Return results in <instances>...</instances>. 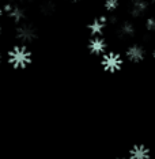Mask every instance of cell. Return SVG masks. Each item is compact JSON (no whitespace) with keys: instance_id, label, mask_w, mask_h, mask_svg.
<instances>
[{"instance_id":"1","label":"cell","mask_w":155,"mask_h":159,"mask_svg":"<svg viewBox=\"0 0 155 159\" xmlns=\"http://www.w3.org/2000/svg\"><path fill=\"white\" fill-rule=\"evenodd\" d=\"M7 59L14 68H26L31 63L33 55L25 45H16L8 52Z\"/></svg>"},{"instance_id":"2","label":"cell","mask_w":155,"mask_h":159,"mask_svg":"<svg viewBox=\"0 0 155 159\" xmlns=\"http://www.w3.org/2000/svg\"><path fill=\"white\" fill-rule=\"evenodd\" d=\"M101 64H102V68L107 72H117L122 68V64H124V60L122 57L116 52H106L105 55L101 59Z\"/></svg>"},{"instance_id":"3","label":"cell","mask_w":155,"mask_h":159,"mask_svg":"<svg viewBox=\"0 0 155 159\" xmlns=\"http://www.w3.org/2000/svg\"><path fill=\"white\" fill-rule=\"evenodd\" d=\"M16 38L23 44H30L37 38V30L33 25L23 23L16 27Z\"/></svg>"},{"instance_id":"4","label":"cell","mask_w":155,"mask_h":159,"mask_svg":"<svg viewBox=\"0 0 155 159\" xmlns=\"http://www.w3.org/2000/svg\"><path fill=\"white\" fill-rule=\"evenodd\" d=\"M4 8V12L8 15L10 19H12L14 22L21 23L22 20L26 18V14H25V10L21 7L19 4H14V3H7V4L3 6Z\"/></svg>"},{"instance_id":"5","label":"cell","mask_w":155,"mask_h":159,"mask_svg":"<svg viewBox=\"0 0 155 159\" xmlns=\"http://www.w3.org/2000/svg\"><path fill=\"white\" fill-rule=\"evenodd\" d=\"M125 55H127V59L129 61H132V63H140V61H143L144 57H146V50H144L142 45L133 44L127 49Z\"/></svg>"},{"instance_id":"6","label":"cell","mask_w":155,"mask_h":159,"mask_svg":"<svg viewBox=\"0 0 155 159\" xmlns=\"http://www.w3.org/2000/svg\"><path fill=\"white\" fill-rule=\"evenodd\" d=\"M106 41L102 37H93L89 41V50L93 55H98V56H103L106 53Z\"/></svg>"},{"instance_id":"7","label":"cell","mask_w":155,"mask_h":159,"mask_svg":"<svg viewBox=\"0 0 155 159\" xmlns=\"http://www.w3.org/2000/svg\"><path fill=\"white\" fill-rule=\"evenodd\" d=\"M107 25V18L106 16H99L94 19L89 25V31L91 33L93 37H101Z\"/></svg>"},{"instance_id":"8","label":"cell","mask_w":155,"mask_h":159,"mask_svg":"<svg viewBox=\"0 0 155 159\" xmlns=\"http://www.w3.org/2000/svg\"><path fill=\"white\" fill-rule=\"evenodd\" d=\"M150 158H151L150 148L143 146V144H136L129 151L128 159H150Z\"/></svg>"},{"instance_id":"9","label":"cell","mask_w":155,"mask_h":159,"mask_svg":"<svg viewBox=\"0 0 155 159\" xmlns=\"http://www.w3.org/2000/svg\"><path fill=\"white\" fill-rule=\"evenodd\" d=\"M147 8H148V2L147 0H132L131 2V15L133 18H139L143 14H146Z\"/></svg>"},{"instance_id":"10","label":"cell","mask_w":155,"mask_h":159,"mask_svg":"<svg viewBox=\"0 0 155 159\" xmlns=\"http://www.w3.org/2000/svg\"><path fill=\"white\" fill-rule=\"evenodd\" d=\"M118 37L120 38H129V37H133L136 34V27L132 22H127L125 20L124 23L118 27V31H117Z\"/></svg>"},{"instance_id":"11","label":"cell","mask_w":155,"mask_h":159,"mask_svg":"<svg viewBox=\"0 0 155 159\" xmlns=\"http://www.w3.org/2000/svg\"><path fill=\"white\" fill-rule=\"evenodd\" d=\"M105 8H106V11H109V12H114L118 8V0H106L105 2Z\"/></svg>"},{"instance_id":"12","label":"cell","mask_w":155,"mask_h":159,"mask_svg":"<svg viewBox=\"0 0 155 159\" xmlns=\"http://www.w3.org/2000/svg\"><path fill=\"white\" fill-rule=\"evenodd\" d=\"M53 10H55V4L52 2H46L41 6V12L45 14V15H49L50 12H53Z\"/></svg>"},{"instance_id":"13","label":"cell","mask_w":155,"mask_h":159,"mask_svg":"<svg viewBox=\"0 0 155 159\" xmlns=\"http://www.w3.org/2000/svg\"><path fill=\"white\" fill-rule=\"evenodd\" d=\"M146 29L148 31H155V18H148L146 20Z\"/></svg>"},{"instance_id":"14","label":"cell","mask_w":155,"mask_h":159,"mask_svg":"<svg viewBox=\"0 0 155 159\" xmlns=\"http://www.w3.org/2000/svg\"><path fill=\"white\" fill-rule=\"evenodd\" d=\"M4 8H3V7H0V19H2V18H3V15H4Z\"/></svg>"},{"instance_id":"15","label":"cell","mask_w":155,"mask_h":159,"mask_svg":"<svg viewBox=\"0 0 155 159\" xmlns=\"http://www.w3.org/2000/svg\"><path fill=\"white\" fill-rule=\"evenodd\" d=\"M2 35H3V26L0 25V37H2Z\"/></svg>"},{"instance_id":"16","label":"cell","mask_w":155,"mask_h":159,"mask_svg":"<svg viewBox=\"0 0 155 159\" xmlns=\"http://www.w3.org/2000/svg\"><path fill=\"white\" fill-rule=\"evenodd\" d=\"M12 2H15V3H21V2H23V0H12Z\"/></svg>"},{"instance_id":"17","label":"cell","mask_w":155,"mask_h":159,"mask_svg":"<svg viewBox=\"0 0 155 159\" xmlns=\"http://www.w3.org/2000/svg\"><path fill=\"white\" fill-rule=\"evenodd\" d=\"M150 3H153V4H155V0H150Z\"/></svg>"},{"instance_id":"18","label":"cell","mask_w":155,"mask_h":159,"mask_svg":"<svg viewBox=\"0 0 155 159\" xmlns=\"http://www.w3.org/2000/svg\"><path fill=\"white\" fill-rule=\"evenodd\" d=\"M0 64H2V55H0Z\"/></svg>"},{"instance_id":"19","label":"cell","mask_w":155,"mask_h":159,"mask_svg":"<svg viewBox=\"0 0 155 159\" xmlns=\"http://www.w3.org/2000/svg\"><path fill=\"white\" fill-rule=\"evenodd\" d=\"M153 56H154V59H155V50H154V53H153Z\"/></svg>"},{"instance_id":"20","label":"cell","mask_w":155,"mask_h":159,"mask_svg":"<svg viewBox=\"0 0 155 159\" xmlns=\"http://www.w3.org/2000/svg\"><path fill=\"white\" fill-rule=\"evenodd\" d=\"M118 159H127V158H118Z\"/></svg>"},{"instance_id":"21","label":"cell","mask_w":155,"mask_h":159,"mask_svg":"<svg viewBox=\"0 0 155 159\" xmlns=\"http://www.w3.org/2000/svg\"><path fill=\"white\" fill-rule=\"evenodd\" d=\"M75 2H79V0H75Z\"/></svg>"}]
</instances>
